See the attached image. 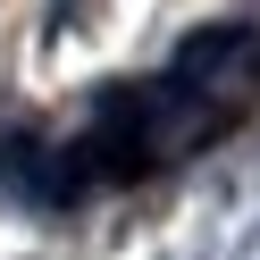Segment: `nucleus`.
I'll use <instances>...</instances> for the list:
<instances>
[{"instance_id": "f257e3e1", "label": "nucleus", "mask_w": 260, "mask_h": 260, "mask_svg": "<svg viewBox=\"0 0 260 260\" xmlns=\"http://www.w3.org/2000/svg\"><path fill=\"white\" fill-rule=\"evenodd\" d=\"M252 109H260V25H202L168 51V68L92 92L76 135L34 143L17 159V193L84 202L101 185H143V176L210 151L218 135H235Z\"/></svg>"}]
</instances>
